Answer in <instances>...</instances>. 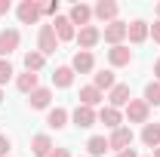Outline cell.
I'll list each match as a JSON object with an SVG mask.
<instances>
[{"instance_id":"1","label":"cell","mask_w":160,"mask_h":157,"mask_svg":"<svg viewBox=\"0 0 160 157\" xmlns=\"http://www.w3.org/2000/svg\"><path fill=\"white\" fill-rule=\"evenodd\" d=\"M59 49V37L52 31V25H40V34H37V53L40 56H52Z\"/></svg>"},{"instance_id":"2","label":"cell","mask_w":160,"mask_h":157,"mask_svg":"<svg viewBox=\"0 0 160 157\" xmlns=\"http://www.w3.org/2000/svg\"><path fill=\"white\" fill-rule=\"evenodd\" d=\"M16 13H19L22 25H34V22H40V16H43V6H40L37 0H22Z\"/></svg>"},{"instance_id":"3","label":"cell","mask_w":160,"mask_h":157,"mask_svg":"<svg viewBox=\"0 0 160 157\" xmlns=\"http://www.w3.org/2000/svg\"><path fill=\"white\" fill-rule=\"evenodd\" d=\"M148 114H151V108H148L145 99H129V105H126V120L129 123H148Z\"/></svg>"},{"instance_id":"4","label":"cell","mask_w":160,"mask_h":157,"mask_svg":"<svg viewBox=\"0 0 160 157\" xmlns=\"http://www.w3.org/2000/svg\"><path fill=\"white\" fill-rule=\"evenodd\" d=\"M117 13H120V6L114 3V0H99V3L92 6V16H96L99 22H105V25L117 22Z\"/></svg>"},{"instance_id":"5","label":"cell","mask_w":160,"mask_h":157,"mask_svg":"<svg viewBox=\"0 0 160 157\" xmlns=\"http://www.w3.org/2000/svg\"><path fill=\"white\" fill-rule=\"evenodd\" d=\"M22 43V34L16 28H6V31H0V59H6L9 53H16Z\"/></svg>"},{"instance_id":"6","label":"cell","mask_w":160,"mask_h":157,"mask_svg":"<svg viewBox=\"0 0 160 157\" xmlns=\"http://www.w3.org/2000/svg\"><path fill=\"white\" fill-rule=\"evenodd\" d=\"M74 40L80 43V49H83V53H89V49L102 40V31L96 28V25H86V28H80V31H77V37H74Z\"/></svg>"},{"instance_id":"7","label":"cell","mask_w":160,"mask_h":157,"mask_svg":"<svg viewBox=\"0 0 160 157\" xmlns=\"http://www.w3.org/2000/svg\"><path fill=\"white\" fill-rule=\"evenodd\" d=\"M126 37V22H111V25H105V31H102V40L105 43H111V46H120Z\"/></svg>"},{"instance_id":"8","label":"cell","mask_w":160,"mask_h":157,"mask_svg":"<svg viewBox=\"0 0 160 157\" xmlns=\"http://www.w3.org/2000/svg\"><path fill=\"white\" fill-rule=\"evenodd\" d=\"M126 37H129V43H145V40L151 37V25L142 22V19L129 22V25H126Z\"/></svg>"},{"instance_id":"9","label":"cell","mask_w":160,"mask_h":157,"mask_svg":"<svg viewBox=\"0 0 160 157\" xmlns=\"http://www.w3.org/2000/svg\"><path fill=\"white\" fill-rule=\"evenodd\" d=\"M108 145H111L117 154H120V151H126V148L132 145V129H129V126H117V129L111 133V139H108Z\"/></svg>"},{"instance_id":"10","label":"cell","mask_w":160,"mask_h":157,"mask_svg":"<svg viewBox=\"0 0 160 157\" xmlns=\"http://www.w3.org/2000/svg\"><path fill=\"white\" fill-rule=\"evenodd\" d=\"M52 31H56L59 40H74L77 37V31H74V25H71L68 16H56V19H52Z\"/></svg>"},{"instance_id":"11","label":"cell","mask_w":160,"mask_h":157,"mask_svg":"<svg viewBox=\"0 0 160 157\" xmlns=\"http://www.w3.org/2000/svg\"><path fill=\"white\" fill-rule=\"evenodd\" d=\"M68 19H71V25L86 28L89 19H92V6H86V3H74V6H71V13H68Z\"/></svg>"},{"instance_id":"12","label":"cell","mask_w":160,"mask_h":157,"mask_svg":"<svg viewBox=\"0 0 160 157\" xmlns=\"http://www.w3.org/2000/svg\"><path fill=\"white\" fill-rule=\"evenodd\" d=\"M108 62H111L114 68H123V65L132 62V49L123 46V43H120V46H111V49H108Z\"/></svg>"},{"instance_id":"13","label":"cell","mask_w":160,"mask_h":157,"mask_svg":"<svg viewBox=\"0 0 160 157\" xmlns=\"http://www.w3.org/2000/svg\"><path fill=\"white\" fill-rule=\"evenodd\" d=\"M96 120H99V114H96L92 108H86V105H77V108H74V126H80V129H89Z\"/></svg>"},{"instance_id":"14","label":"cell","mask_w":160,"mask_h":157,"mask_svg":"<svg viewBox=\"0 0 160 157\" xmlns=\"http://www.w3.org/2000/svg\"><path fill=\"white\" fill-rule=\"evenodd\" d=\"M99 120L111 129V133H114L117 126H123V114H120V108H111V105H105V108L99 111Z\"/></svg>"},{"instance_id":"15","label":"cell","mask_w":160,"mask_h":157,"mask_svg":"<svg viewBox=\"0 0 160 157\" xmlns=\"http://www.w3.org/2000/svg\"><path fill=\"white\" fill-rule=\"evenodd\" d=\"M71 68H74V74H89V71L96 68V59H92V53H83V49H80L77 56L71 59Z\"/></svg>"},{"instance_id":"16","label":"cell","mask_w":160,"mask_h":157,"mask_svg":"<svg viewBox=\"0 0 160 157\" xmlns=\"http://www.w3.org/2000/svg\"><path fill=\"white\" fill-rule=\"evenodd\" d=\"M129 99H132V96H129V86H126V83H117V86L108 93L111 108H126V105H129Z\"/></svg>"},{"instance_id":"17","label":"cell","mask_w":160,"mask_h":157,"mask_svg":"<svg viewBox=\"0 0 160 157\" xmlns=\"http://www.w3.org/2000/svg\"><path fill=\"white\" fill-rule=\"evenodd\" d=\"M49 151H52V139L46 136V133H40V136L31 139V154L34 157H49Z\"/></svg>"},{"instance_id":"18","label":"cell","mask_w":160,"mask_h":157,"mask_svg":"<svg viewBox=\"0 0 160 157\" xmlns=\"http://www.w3.org/2000/svg\"><path fill=\"white\" fill-rule=\"evenodd\" d=\"M142 142L154 151V148H160V126L157 123H145L142 126Z\"/></svg>"},{"instance_id":"19","label":"cell","mask_w":160,"mask_h":157,"mask_svg":"<svg viewBox=\"0 0 160 157\" xmlns=\"http://www.w3.org/2000/svg\"><path fill=\"white\" fill-rule=\"evenodd\" d=\"M52 83H56L59 89L71 86V83H74V68H71V65H62V68H56V71H52Z\"/></svg>"},{"instance_id":"20","label":"cell","mask_w":160,"mask_h":157,"mask_svg":"<svg viewBox=\"0 0 160 157\" xmlns=\"http://www.w3.org/2000/svg\"><path fill=\"white\" fill-rule=\"evenodd\" d=\"M49 99H52V89H46V86H37L31 96H28V102H31V108H49Z\"/></svg>"},{"instance_id":"21","label":"cell","mask_w":160,"mask_h":157,"mask_svg":"<svg viewBox=\"0 0 160 157\" xmlns=\"http://www.w3.org/2000/svg\"><path fill=\"white\" fill-rule=\"evenodd\" d=\"M102 102V89H96L92 83L89 86H80V105H86V108H96Z\"/></svg>"},{"instance_id":"22","label":"cell","mask_w":160,"mask_h":157,"mask_svg":"<svg viewBox=\"0 0 160 157\" xmlns=\"http://www.w3.org/2000/svg\"><path fill=\"white\" fill-rule=\"evenodd\" d=\"M46 126H49V129H62V126H68V111H65V108H49V114H46Z\"/></svg>"},{"instance_id":"23","label":"cell","mask_w":160,"mask_h":157,"mask_svg":"<svg viewBox=\"0 0 160 157\" xmlns=\"http://www.w3.org/2000/svg\"><path fill=\"white\" fill-rule=\"evenodd\" d=\"M86 148H89V157H105V151H111V145H108L105 136H92L86 142Z\"/></svg>"},{"instance_id":"24","label":"cell","mask_w":160,"mask_h":157,"mask_svg":"<svg viewBox=\"0 0 160 157\" xmlns=\"http://www.w3.org/2000/svg\"><path fill=\"white\" fill-rule=\"evenodd\" d=\"M92 86H96V89H114V86H117L114 71H99V74H92Z\"/></svg>"},{"instance_id":"25","label":"cell","mask_w":160,"mask_h":157,"mask_svg":"<svg viewBox=\"0 0 160 157\" xmlns=\"http://www.w3.org/2000/svg\"><path fill=\"white\" fill-rule=\"evenodd\" d=\"M16 86H19V93H34L37 89V74H31V71H25V74H19L16 77Z\"/></svg>"},{"instance_id":"26","label":"cell","mask_w":160,"mask_h":157,"mask_svg":"<svg viewBox=\"0 0 160 157\" xmlns=\"http://www.w3.org/2000/svg\"><path fill=\"white\" fill-rule=\"evenodd\" d=\"M43 62H46V56H40V53H25V71L37 74L40 68H43Z\"/></svg>"},{"instance_id":"27","label":"cell","mask_w":160,"mask_h":157,"mask_svg":"<svg viewBox=\"0 0 160 157\" xmlns=\"http://www.w3.org/2000/svg\"><path fill=\"white\" fill-rule=\"evenodd\" d=\"M145 102H148V108H151V105H160V83L157 80L145 86Z\"/></svg>"},{"instance_id":"28","label":"cell","mask_w":160,"mask_h":157,"mask_svg":"<svg viewBox=\"0 0 160 157\" xmlns=\"http://www.w3.org/2000/svg\"><path fill=\"white\" fill-rule=\"evenodd\" d=\"M12 74H16V71H12V65H9L6 59H0V86H3V83H9Z\"/></svg>"},{"instance_id":"29","label":"cell","mask_w":160,"mask_h":157,"mask_svg":"<svg viewBox=\"0 0 160 157\" xmlns=\"http://www.w3.org/2000/svg\"><path fill=\"white\" fill-rule=\"evenodd\" d=\"M9 148H12L9 136H0V157H9Z\"/></svg>"},{"instance_id":"30","label":"cell","mask_w":160,"mask_h":157,"mask_svg":"<svg viewBox=\"0 0 160 157\" xmlns=\"http://www.w3.org/2000/svg\"><path fill=\"white\" fill-rule=\"evenodd\" d=\"M43 16H59V0H52V3H43Z\"/></svg>"},{"instance_id":"31","label":"cell","mask_w":160,"mask_h":157,"mask_svg":"<svg viewBox=\"0 0 160 157\" xmlns=\"http://www.w3.org/2000/svg\"><path fill=\"white\" fill-rule=\"evenodd\" d=\"M49 157H71V151H68V148H52Z\"/></svg>"},{"instance_id":"32","label":"cell","mask_w":160,"mask_h":157,"mask_svg":"<svg viewBox=\"0 0 160 157\" xmlns=\"http://www.w3.org/2000/svg\"><path fill=\"white\" fill-rule=\"evenodd\" d=\"M151 37L160 43V22H154V25H151Z\"/></svg>"},{"instance_id":"33","label":"cell","mask_w":160,"mask_h":157,"mask_svg":"<svg viewBox=\"0 0 160 157\" xmlns=\"http://www.w3.org/2000/svg\"><path fill=\"white\" fill-rule=\"evenodd\" d=\"M117 157H139V154H136V148H126V151H120Z\"/></svg>"},{"instance_id":"34","label":"cell","mask_w":160,"mask_h":157,"mask_svg":"<svg viewBox=\"0 0 160 157\" xmlns=\"http://www.w3.org/2000/svg\"><path fill=\"white\" fill-rule=\"evenodd\" d=\"M9 13V0H0V16H6Z\"/></svg>"},{"instance_id":"35","label":"cell","mask_w":160,"mask_h":157,"mask_svg":"<svg viewBox=\"0 0 160 157\" xmlns=\"http://www.w3.org/2000/svg\"><path fill=\"white\" fill-rule=\"evenodd\" d=\"M154 77H157V83H160V59L154 62Z\"/></svg>"},{"instance_id":"36","label":"cell","mask_w":160,"mask_h":157,"mask_svg":"<svg viewBox=\"0 0 160 157\" xmlns=\"http://www.w3.org/2000/svg\"><path fill=\"white\" fill-rule=\"evenodd\" d=\"M151 157H160V148H154V151H151Z\"/></svg>"},{"instance_id":"37","label":"cell","mask_w":160,"mask_h":157,"mask_svg":"<svg viewBox=\"0 0 160 157\" xmlns=\"http://www.w3.org/2000/svg\"><path fill=\"white\" fill-rule=\"evenodd\" d=\"M157 22H160V3H157Z\"/></svg>"},{"instance_id":"38","label":"cell","mask_w":160,"mask_h":157,"mask_svg":"<svg viewBox=\"0 0 160 157\" xmlns=\"http://www.w3.org/2000/svg\"><path fill=\"white\" fill-rule=\"evenodd\" d=\"M0 102H3V89H0Z\"/></svg>"}]
</instances>
